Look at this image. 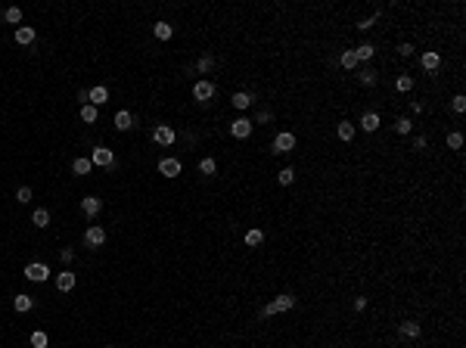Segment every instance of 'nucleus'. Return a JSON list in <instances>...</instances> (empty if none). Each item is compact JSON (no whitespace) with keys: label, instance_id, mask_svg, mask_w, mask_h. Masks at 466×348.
Returning <instances> with one entry per match:
<instances>
[{"label":"nucleus","instance_id":"27","mask_svg":"<svg viewBox=\"0 0 466 348\" xmlns=\"http://www.w3.org/2000/svg\"><path fill=\"white\" fill-rule=\"evenodd\" d=\"M395 90H398V94H410V90H414V78H410V75H398L395 78Z\"/></svg>","mask_w":466,"mask_h":348},{"label":"nucleus","instance_id":"23","mask_svg":"<svg viewBox=\"0 0 466 348\" xmlns=\"http://www.w3.org/2000/svg\"><path fill=\"white\" fill-rule=\"evenodd\" d=\"M91 168H94V162H91V159H75V162H71V171H75L78 177L91 174Z\"/></svg>","mask_w":466,"mask_h":348},{"label":"nucleus","instance_id":"44","mask_svg":"<svg viewBox=\"0 0 466 348\" xmlns=\"http://www.w3.org/2000/svg\"><path fill=\"white\" fill-rule=\"evenodd\" d=\"M106 348H115V345H106Z\"/></svg>","mask_w":466,"mask_h":348},{"label":"nucleus","instance_id":"30","mask_svg":"<svg viewBox=\"0 0 466 348\" xmlns=\"http://www.w3.org/2000/svg\"><path fill=\"white\" fill-rule=\"evenodd\" d=\"M339 62H342V68H348V72H351V68H357V56H354V50H345L342 56H339Z\"/></svg>","mask_w":466,"mask_h":348},{"label":"nucleus","instance_id":"25","mask_svg":"<svg viewBox=\"0 0 466 348\" xmlns=\"http://www.w3.org/2000/svg\"><path fill=\"white\" fill-rule=\"evenodd\" d=\"M354 56H357V62H367V59L376 56V47H373V44H361V47L354 50Z\"/></svg>","mask_w":466,"mask_h":348},{"label":"nucleus","instance_id":"17","mask_svg":"<svg viewBox=\"0 0 466 348\" xmlns=\"http://www.w3.org/2000/svg\"><path fill=\"white\" fill-rule=\"evenodd\" d=\"M13 308L19 311V314H28V311L34 308V299L25 296V292H19V296H13Z\"/></svg>","mask_w":466,"mask_h":348},{"label":"nucleus","instance_id":"4","mask_svg":"<svg viewBox=\"0 0 466 348\" xmlns=\"http://www.w3.org/2000/svg\"><path fill=\"white\" fill-rule=\"evenodd\" d=\"M103 243H106V230L100 224H91V227L84 230V246L87 249H100Z\"/></svg>","mask_w":466,"mask_h":348},{"label":"nucleus","instance_id":"9","mask_svg":"<svg viewBox=\"0 0 466 348\" xmlns=\"http://www.w3.org/2000/svg\"><path fill=\"white\" fill-rule=\"evenodd\" d=\"M252 127H255V124H252V121H249V118H237V121H233V124H230V134H233V137H237V140H246L249 134H252Z\"/></svg>","mask_w":466,"mask_h":348},{"label":"nucleus","instance_id":"13","mask_svg":"<svg viewBox=\"0 0 466 348\" xmlns=\"http://www.w3.org/2000/svg\"><path fill=\"white\" fill-rule=\"evenodd\" d=\"M398 333H401L404 339H420V333H423V326H420L417 320H404V323H398Z\"/></svg>","mask_w":466,"mask_h":348},{"label":"nucleus","instance_id":"16","mask_svg":"<svg viewBox=\"0 0 466 348\" xmlns=\"http://www.w3.org/2000/svg\"><path fill=\"white\" fill-rule=\"evenodd\" d=\"M230 103H233V106H237L240 112H243V109H249V106L255 103V94H246V90H237V94L230 97Z\"/></svg>","mask_w":466,"mask_h":348},{"label":"nucleus","instance_id":"21","mask_svg":"<svg viewBox=\"0 0 466 348\" xmlns=\"http://www.w3.org/2000/svg\"><path fill=\"white\" fill-rule=\"evenodd\" d=\"M97 118H100V109L91 106V103H84V106H81V121H84V124H94Z\"/></svg>","mask_w":466,"mask_h":348},{"label":"nucleus","instance_id":"34","mask_svg":"<svg viewBox=\"0 0 466 348\" xmlns=\"http://www.w3.org/2000/svg\"><path fill=\"white\" fill-rule=\"evenodd\" d=\"M16 202L28 205V202H31V187H19V190H16Z\"/></svg>","mask_w":466,"mask_h":348},{"label":"nucleus","instance_id":"40","mask_svg":"<svg viewBox=\"0 0 466 348\" xmlns=\"http://www.w3.org/2000/svg\"><path fill=\"white\" fill-rule=\"evenodd\" d=\"M59 258H62V261H65V264H68V261H71V258H75V249H62V252H59Z\"/></svg>","mask_w":466,"mask_h":348},{"label":"nucleus","instance_id":"37","mask_svg":"<svg viewBox=\"0 0 466 348\" xmlns=\"http://www.w3.org/2000/svg\"><path fill=\"white\" fill-rule=\"evenodd\" d=\"M410 127H414V124H410V118H398L395 121V131L398 134H410Z\"/></svg>","mask_w":466,"mask_h":348},{"label":"nucleus","instance_id":"6","mask_svg":"<svg viewBox=\"0 0 466 348\" xmlns=\"http://www.w3.org/2000/svg\"><path fill=\"white\" fill-rule=\"evenodd\" d=\"M211 97H214V84H211V81H205V78H202V81H196V84H193V100L208 103Z\"/></svg>","mask_w":466,"mask_h":348},{"label":"nucleus","instance_id":"28","mask_svg":"<svg viewBox=\"0 0 466 348\" xmlns=\"http://www.w3.org/2000/svg\"><path fill=\"white\" fill-rule=\"evenodd\" d=\"M243 240H246V246H261V243H264V233H261L258 227H252V230H246Z\"/></svg>","mask_w":466,"mask_h":348},{"label":"nucleus","instance_id":"32","mask_svg":"<svg viewBox=\"0 0 466 348\" xmlns=\"http://www.w3.org/2000/svg\"><path fill=\"white\" fill-rule=\"evenodd\" d=\"M199 171H202L205 177H211L214 171H218V162H214V159H202V162H199Z\"/></svg>","mask_w":466,"mask_h":348},{"label":"nucleus","instance_id":"15","mask_svg":"<svg viewBox=\"0 0 466 348\" xmlns=\"http://www.w3.org/2000/svg\"><path fill=\"white\" fill-rule=\"evenodd\" d=\"M420 65H423L426 72H435V68L441 65V56H438V53H435V50H426V53H423V56H420Z\"/></svg>","mask_w":466,"mask_h":348},{"label":"nucleus","instance_id":"11","mask_svg":"<svg viewBox=\"0 0 466 348\" xmlns=\"http://www.w3.org/2000/svg\"><path fill=\"white\" fill-rule=\"evenodd\" d=\"M13 38H16V44H19V47H28V44H34V38H38V31H34L31 25H19V28H16V34H13Z\"/></svg>","mask_w":466,"mask_h":348},{"label":"nucleus","instance_id":"22","mask_svg":"<svg viewBox=\"0 0 466 348\" xmlns=\"http://www.w3.org/2000/svg\"><path fill=\"white\" fill-rule=\"evenodd\" d=\"M361 127H364V131H379V115H376V112H364V118H361Z\"/></svg>","mask_w":466,"mask_h":348},{"label":"nucleus","instance_id":"1","mask_svg":"<svg viewBox=\"0 0 466 348\" xmlns=\"http://www.w3.org/2000/svg\"><path fill=\"white\" fill-rule=\"evenodd\" d=\"M295 308V296L292 292H283V296H277L274 302H267L261 308V317H274V314H283V311H292Z\"/></svg>","mask_w":466,"mask_h":348},{"label":"nucleus","instance_id":"5","mask_svg":"<svg viewBox=\"0 0 466 348\" xmlns=\"http://www.w3.org/2000/svg\"><path fill=\"white\" fill-rule=\"evenodd\" d=\"M47 277H50V267H47V264H41V261L25 264V280H31V283H44Z\"/></svg>","mask_w":466,"mask_h":348},{"label":"nucleus","instance_id":"29","mask_svg":"<svg viewBox=\"0 0 466 348\" xmlns=\"http://www.w3.org/2000/svg\"><path fill=\"white\" fill-rule=\"evenodd\" d=\"M50 345V336L44 333V329H34L31 333V348H47Z\"/></svg>","mask_w":466,"mask_h":348},{"label":"nucleus","instance_id":"20","mask_svg":"<svg viewBox=\"0 0 466 348\" xmlns=\"http://www.w3.org/2000/svg\"><path fill=\"white\" fill-rule=\"evenodd\" d=\"M152 34H156L159 41H171V38H174V28H171L168 22H156V25H152Z\"/></svg>","mask_w":466,"mask_h":348},{"label":"nucleus","instance_id":"7","mask_svg":"<svg viewBox=\"0 0 466 348\" xmlns=\"http://www.w3.org/2000/svg\"><path fill=\"white\" fill-rule=\"evenodd\" d=\"M81 212H84L87 218H97V215L103 212V199H100V196H84V199H81Z\"/></svg>","mask_w":466,"mask_h":348},{"label":"nucleus","instance_id":"12","mask_svg":"<svg viewBox=\"0 0 466 348\" xmlns=\"http://www.w3.org/2000/svg\"><path fill=\"white\" fill-rule=\"evenodd\" d=\"M106 100H109V87H103V84H97V87H91V90H87V103H91V106H103Z\"/></svg>","mask_w":466,"mask_h":348},{"label":"nucleus","instance_id":"39","mask_svg":"<svg viewBox=\"0 0 466 348\" xmlns=\"http://www.w3.org/2000/svg\"><path fill=\"white\" fill-rule=\"evenodd\" d=\"M376 25V16H367V19H361V22H357V28H361V31H370Z\"/></svg>","mask_w":466,"mask_h":348},{"label":"nucleus","instance_id":"38","mask_svg":"<svg viewBox=\"0 0 466 348\" xmlns=\"http://www.w3.org/2000/svg\"><path fill=\"white\" fill-rule=\"evenodd\" d=\"M451 106H454V112H466V97H463V94H457V97L451 100Z\"/></svg>","mask_w":466,"mask_h":348},{"label":"nucleus","instance_id":"19","mask_svg":"<svg viewBox=\"0 0 466 348\" xmlns=\"http://www.w3.org/2000/svg\"><path fill=\"white\" fill-rule=\"evenodd\" d=\"M354 131H357V127H354L351 121H339V127H336L339 140H345V143H351V140H354Z\"/></svg>","mask_w":466,"mask_h":348},{"label":"nucleus","instance_id":"43","mask_svg":"<svg viewBox=\"0 0 466 348\" xmlns=\"http://www.w3.org/2000/svg\"><path fill=\"white\" fill-rule=\"evenodd\" d=\"M414 150H426V137H417L414 140Z\"/></svg>","mask_w":466,"mask_h":348},{"label":"nucleus","instance_id":"33","mask_svg":"<svg viewBox=\"0 0 466 348\" xmlns=\"http://www.w3.org/2000/svg\"><path fill=\"white\" fill-rule=\"evenodd\" d=\"M277 180H280V184H283V187H289V184H292V180H295V168H283V171L277 174Z\"/></svg>","mask_w":466,"mask_h":348},{"label":"nucleus","instance_id":"31","mask_svg":"<svg viewBox=\"0 0 466 348\" xmlns=\"http://www.w3.org/2000/svg\"><path fill=\"white\" fill-rule=\"evenodd\" d=\"M357 78H361V84H364V87H376V84H379V75H376V72H370V68H367V72H361Z\"/></svg>","mask_w":466,"mask_h":348},{"label":"nucleus","instance_id":"42","mask_svg":"<svg viewBox=\"0 0 466 348\" xmlns=\"http://www.w3.org/2000/svg\"><path fill=\"white\" fill-rule=\"evenodd\" d=\"M364 308H367V299L357 296V299H354V311H364Z\"/></svg>","mask_w":466,"mask_h":348},{"label":"nucleus","instance_id":"18","mask_svg":"<svg viewBox=\"0 0 466 348\" xmlns=\"http://www.w3.org/2000/svg\"><path fill=\"white\" fill-rule=\"evenodd\" d=\"M56 289H59V292H71V289H75V273H71V270H62L59 277H56Z\"/></svg>","mask_w":466,"mask_h":348},{"label":"nucleus","instance_id":"2","mask_svg":"<svg viewBox=\"0 0 466 348\" xmlns=\"http://www.w3.org/2000/svg\"><path fill=\"white\" fill-rule=\"evenodd\" d=\"M271 150H274V156H283V153L295 150V134H292V131H280V134L274 137V143H271Z\"/></svg>","mask_w":466,"mask_h":348},{"label":"nucleus","instance_id":"36","mask_svg":"<svg viewBox=\"0 0 466 348\" xmlns=\"http://www.w3.org/2000/svg\"><path fill=\"white\" fill-rule=\"evenodd\" d=\"M211 65H214L211 56H199V62H196V72H202V75H205V72H211Z\"/></svg>","mask_w":466,"mask_h":348},{"label":"nucleus","instance_id":"26","mask_svg":"<svg viewBox=\"0 0 466 348\" xmlns=\"http://www.w3.org/2000/svg\"><path fill=\"white\" fill-rule=\"evenodd\" d=\"M31 224H34V227H47V224H50V208H34Z\"/></svg>","mask_w":466,"mask_h":348},{"label":"nucleus","instance_id":"41","mask_svg":"<svg viewBox=\"0 0 466 348\" xmlns=\"http://www.w3.org/2000/svg\"><path fill=\"white\" fill-rule=\"evenodd\" d=\"M398 53L407 59V56H414V47H410V44H401V47H398Z\"/></svg>","mask_w":466,"mask_h":348},{"label":"nucleus","instance_id":"8","mask_svg":"<svg viewBox=\"0 0 466 348\" xmlns=\"http://www.w3.org/2000/svg\"><path fill=\"white\" fill-rule=\"evenodd\" d=\"M152 140H156L159 146H171V143H174V127H168V124H156Z\"/></svg>","mask_w":466,"mask_h":348},{"label":"nucleus","instance_id":"24","mask_svg":"<svg viewBox=\"0 0 466 348\" xmlns=\"http://www.w3.org/2000/svg\"><path fill=\"white\" fill-rule=\"evenodd\" d=\"M4 22H10V25H16V28H19V25H22V10H19V7H7V13H4Z\"/></svg>","mask_w":466,"mask_h":348},{"label":"nucleus","instance_id":"10","mask_svg":"<svg viewBox=\"0 0 466 348\" xmlns=\"http://www.w3.org/2000/svg\"><path fill=\"white\" fill-rule=\"evenodd\" d=\"M159 174H162V177H177V174H181V159H162V162H159Z\"/></svg>","mask_w":466,"mask_h":348},{"label":"nucleus","instance_id":"3","mask_svg":"<svg viewBox=\"0 0 466 348\" xmlns=\"http://www.w3.org/2000/svg\"><path fill=\"white\" fill-rule=\"evenodd\" d=\"M91 162L100 165V168H112V165H115V153L109 150V146H94V150H91Z\"/></svg>","mask_w":466,"mask_h":348},{"label":"nucleus","instance_id":"35","mask_svg":"<svg viewBox=\"0 0 466 348\" xmlns=\"http://www.w3.org/2000/svg\"><path fill=\"white\" fill-rule=\"evenodd\" d=\"M447 146H451V150H460V146H463V134L451 131V134H447Z\"/></svg>","mask_w":466,"mask_h":348},{"label":"nucleus","instance_id":"14","mask_svg":"<svg viewBox=\"0 0 466 348\" xmlns=\"http://www.w3.org/2000/svg\"><path fill=\"white\" fill-rule=\"evenodd\" d=\"M131 127H134V115L128 112V109H121V112H115V131H131Z\"/></svg>","mask_w":466,"mask_h":348}]
</instances>
